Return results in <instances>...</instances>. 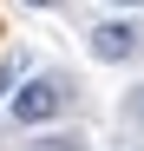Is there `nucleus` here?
Segmentation results:
<instances>
[{
    "mask_svg": "<svg viewBox=\"0 0 144 151\" xmlns=\"http://www.w3.org/2000/svg\"><path fill=\"white\" fill-rule=\"evenodd\" d=\"M138 53H144V27H131V20H105V27L92 33V59H105V66L138 59Z\"/></svg>",
    "mask_w": 144,
    "mask_h": 151,
    "instance_id": "nucleus-2",
    "label": "nucleus"
},
{
    "mask_svg": "<svg viewBox=\"0 0 144 151\" xmlns=\"http://www.w3.org/2000/svg\"><path fill=\"white\" fill-rule=\"evenodd\" d=\"M33 151H85V138H79V132H46Z\"/></svg>",
    "mask_w": 144,
    "mask_h": 151,
    "instance_id": "nucleus-3",
    "label": "nucleus"
},
{
    "mask_svg": "<svg viewBox=\"0 0 144 151\" xmlns=\"http://www.w3.org/2000/svg\"><path fill=\"white\" fill-rule=\"evenodd\" d=\"M13 125H46V118H59L66 112V79H26L13 92Z\"/></svg>",
    "mask_w": 144,
    "mask_h": 151,
    "instance_id": "nucleus-1",
    "label": "nucleus"
},
{
    "mask_svg": "<svg viewBox=\"0 0 144 151\" xmlns=\"http://www.w3.org/2000/svg\"><path fill=\"white\" fill-rule=\"evenodd\" d=\"M26 7H53V0H26Z\"/></svg>",
    "mask_w": 144,
    "mask_h": 151,
    "instance_id": "nucleus-6",
    "label": "nucleus"
},
{
    "mask_svg": "<svg viewBox=\"0 0 144 151\" xmlns=\"http://www.w3.org/2000/svg\"><path fill=\"white\" fill-rule=\"evenodd\" d=\"M13 79H20V66H13V59H7V66H0V92H7V86H13Z\"/></svg>",
    "mask_w": 144,
    "mask_h": 151,
    "instance_id": "nucleus-4",
    "label": "nucleus"
},
{
    "mask_svg": "<svg viewBox=\"0 0 144 151\" xmlns=\"http://www.w3.org/2000/svg\"><path fill=\"white\" fill-rule=\"evenodd\" d=\"M111 7H144V0H111Z\"/></svg>",
    "mask_w": 144,
    "mask_h": 151,
    "instance_id": "nucleus-5",
    "label": "nucleus"
}]
</instances>
